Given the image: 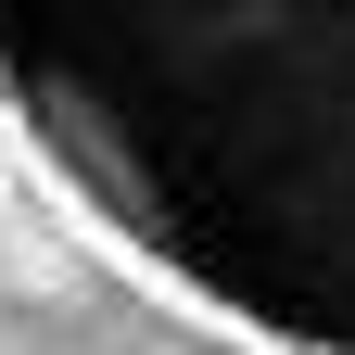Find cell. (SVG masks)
I'll return each instance as SVG.
<instances>
[{
	"label": "cell",
	"instance_id": "cell-1",
	"mask_svg": "<svg viewBox=\"0 0 355 355\" xmlns=\"http://www.w3.org/2000/svg\"><path fill=\"white\" fill-rule=\"evenodd\" d=\"M0 127L165 304L355 355V0H0Z\"/></svg>",
	"mask_w": 355,
	"mask_h": 355
},
{
	"label": "cell",
	"instance_id": "cell-2",
	"mask_svg": "<svg viewBox=\"0 0 355 355\" xmlns=\"http://www.w3.org/2000/svg\"><path fill=\"white\" fill-rule=\"evenodd\" d=\"M0 203H26V165H13V153H0Z\"/></svg>",
	"mask_w": 355,
	"mask_h": 355
}]
</instances>
